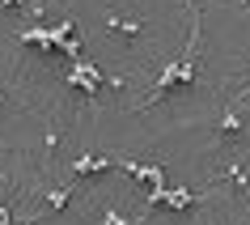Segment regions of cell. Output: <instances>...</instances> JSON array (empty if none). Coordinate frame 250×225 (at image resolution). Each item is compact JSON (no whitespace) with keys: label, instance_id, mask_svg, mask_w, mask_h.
I'll return each mask as SVG.
<instances>
[{"label":"cell","instance_id":"obj_1","mask_svg":"<svg viewBox=\"0 0 250 225\" xmlns=\"http://www.w3.org/2000/svg\"><path fill=\"white\" fill-rule=\"evenodd\" d=\"M199 34H204V13H195V22H191V34H187V47L178 60H170V64L161 68V77L153 81V93H148L140 106H153L161 98V93H170L174 85H195V60H199Z\"/></svg>","mask_w":250,"mask_h":225},{"label":"cell","instance_id":"obj_2","mask_svg":"<svg viewBox=\"0 0 250 225\" xmlns=\"http://www.w3.org/2000/svg\"><path fill=\"white\" fill-rule=\"evenodd\" d=\"M106 26L115 30V34H127V39H136L140 30H145V17H127L123 9H106V17H102Z\"/></svg>","mask_w":250,"mask_h":225},{"label":"cell","instance_id":"obj_3","mask_svg":"<svg viewBox=\"0 0 250 225\" xmlns=\"http://www.w3.org/2000/svg\"><path fill=\"white\" fill-rule=\"evenodd\" d=\"M115 166H119L123 174H132V179H145V183H170L161 166H140V161H132V158H119Z\"/></svg>","mask_w":250,"mask_h":225},{"label":"cell","instance_id":"obj_4","mask_svg":"<svg viewBox=\"0 0 250 225\" xmlns=\"http://www.w3.org/2000/svg\"><path fill=\"white\" fill-rule=\"evenodd\" d=\"M110 166H115V158H93V153H81L77 161H72V174H68V179H85V174H102V170H110Z\"/></svg>","mask_w":250,"mask_h":225},{"label":"cell","instance_id":"obj_5","mask_svg":"<svg viewBox=\"0 0 250 225\" xmlns=\"http://www.w3.org/2000/svg\"><path fill=\"white\" fill-rule=\"evenodd\" d=\"M77 183H81V179H68V183H60L55 191H47V200H42V217H55V212L64 208L68 200H72V191H77Z\"/></svg>","mask_w":250,"mask_h":225},{"label":"cell","instance_id":"obj_6","mask_svg":"<svg viewBox=\"0 0 250 225\" xmlns=\"http://www.w3.org/2000/svg\"><path fill=\"white\" fill-rule=\"evenodd\" d=\"M161 204H170L174 212H187L191 204H199V196L191 187H166V200H161Z\"/></svg>","mask_w":250,"mask_h":225},{"label":"cell","instance_id":"obj_7","mask_svg":"<svg viewBox=\"0 0 250 225\" xmlns=\"http://www.w3.org/2000/svg\"><path fill=\"white\" fill-rule=\"evenodd\" d=\"M225 183H233V187H242V191H250V170H246V158L229 161V170H225Z\"/></svg>","mask_w":250,"mask_h":225},{"label":"cell","instance_id":"obj_8","mask_svg":"<svg viewBox=\"0 0 250 225\" xmlns=\"http://www.w3.org/2000/svg\"><path fill=\"white\" fill-rule=\"evenodd\" d=\"M102 225H140V217H127V212H119V208H106Z\"/></svg>","mask_w":250,"mask_h":225},{"label":"cell","instance_id":"obj_9","mask_svg":"<svg viewBox=\"0 0 250 225\" xmlns=\"http://www.w3.org/2000/svg\"><path fill=\"white\" fill-rule=\"evenodd\" d=\"M55 149H60V128L51 123V128H47V136H42V158H51Z\"/></svg>","mask_w":250,"mask_h":225},{"label":"cell","instance_id":"obj_10","mask_svg":"<svg viewBox=\"0 0 250 225\" xmlns=\"http://www.w3.org/2000/svg\"><path fill=\"white\" fill-rule=\"evenodd\" d=\"M26 0H0V9H21Z\"/></svg>","mask_w":250,"mask_h":225},{"label":"cell","instance_id":"obj_11","mask_svg":"<svg viewBox=\"0 0 250 225\" xmlns=\"http://www.w3.org/2000/svg\"><path fill=\"white\" fill-rule=\"evenodd\" d=\"M4 102H9V90H4V85H0V106H4Z\"/></svg>","mask_w":250,"mask_h":225},{"label":"cell","instance_id":"obj_12","mask_svg":"<svg viewBox=\"0 0 250 225\" xmlns=\"http://www.w3.org/2000/svg\"><path fill=\"white\" fill-rule=\"evenodd\" d=\"M242 9H250V0H242Z\"/></svg>","mask_w":250,"mask_h":225}]
</instances>
